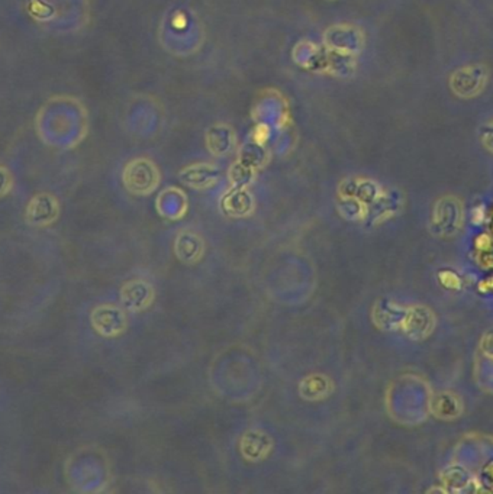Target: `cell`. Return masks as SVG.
Instances as JSON below:
<instances>
[{
	"label": "cell",
	"mask_w": 493,
	"mask_h": 494,
	"mask_svg": "<svg viewBox=\"0 0 493 494\" xmlns=\"http://www.w3.org/2000/svg\"><path fill=\"white\" fill-rule=\"evenodd\" d=\"M451 85L459 96H474L484 86L483 68L469 67L459 70L451 78Z\"/></svg>",
	"instance_id": "cell-1"
}]
</instances>
